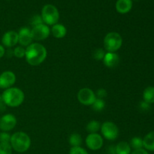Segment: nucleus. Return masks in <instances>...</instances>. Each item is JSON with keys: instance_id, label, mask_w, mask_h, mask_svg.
I'll list each match as a JSON object with an SVG mask.
<instances>
[{"instance_id": "obj_1", "label": "nucleus", "mask_w": 154, "mask_h": 154, "mask_svg": "<svg viewBox=\"0 0 154 154\" xmlns=\"http://www.w3.org/2000/svg\"><path fill=\"white\" fill-rule=\"evenodd\" d=\"M47 55L46 48L39 43H32L26 49V60L30 66H37L42 64Z\"/></svg>"}, {"instance_id": "obj_2", "label": "nucleus", "mask_w": 154, "mask_h": 154, "mask_svg": "<svg viewBox=\"0 0 154 154\" xmlns=\"http://www.w3.org/2000/svg\"><path fill=\"white\" fill-rule=\"evenodd\" d=\"M2 96L6 106L11 108L20 106L25 99L24 93L17 87H11L7 89L3 92Z\"/></svg>"}, {"instance_id": "obj_3", "label": "nucleus", "mask_w": 154, "mask_h": 154, "mask_svg": "<svg viewBox=\"0 0 154 154\" xmlns=\"http://www.w3.org/2000/svg\"><path fill=\"white\" fill-rule=\"evenodd\" d=\"M10 144L12 149L18 153H24L29 149L31 146V139L26 133L17 132L11 137Z\"/></svg>"}, {"instance_id": "obj_4", "label": "nucleus", "mask_w": 154, "mask_h": 154, "mask_svg": "<svg viewBox=\"0 0 154 154\" xmlns=\"http://www.w3.org/2000/svg\"><path fill=\"white\" fill-rule=\"evenodd\" d=\"M42 18L46 25L54 26L58 23L60 13L57 8L51 4L45 5L42 11Z\"/></svg>"}, {"instance_id": "obj_5", "label": "nucleus", "mask_w": 154, "mask_h": 154, "mask_svg": "<svg viewBox=\"0 0 154 154\" xmlns=\"http://www.w3.org/2000/svg\"><path fill=\"white\" fill-rule=\"evenodd\" d=\"M122 44L121 35L115 32L108 33L104 38V47L108 52L115 53L121 48Z\"/></svg>"}, {"instance_id": "obj_6", "label": "nucleus", "mask_w": 154, "mask_h": 154, "mask_svg": "<svg viewBox=\"0 0 154 154\" xmlns=\"http://www.w3.org/2000/svg\"><path fill=\"white\" fill-rule=\"evenodd\" d=\"M101 132L102 135L109 141H114L119 135V129L113 122H105L101 126Z\"/></svg>"}, {"instance_id": "obj_7", "label": "nucleus", "mask_w": 154, "mask_h": 154, "mask_svg": "<svg viewBox=\"0 0 154 154\" xmlns=\"http://www.w3.org/2000/svg\"><path fill=\"white\" fill-rule=\"evenodd\" d=\"M78 99L82 105H92L96 99V96L91 89L83 88L78 92Z\"/></svg>"}, {"instance_id": "obj_8", "label": "nucleus", "mask_w": 154, "mask_h": 154, "mask_svg": "<svg viewBox=\"0 0 154 154\" xmlns=\"http://www.w3.org/2000/svg\"><path fill=\"white\" fill-rule=\"evenodd\" d=\"M31 33L33 40L42 41L48 38L51 34V29L46 24L42 23L33 27L31 30Z\"/></svg>"}, {"instance_id": "obj_9", "label": "nucleus", "mask_w": 154, "mask_h": 154, "mask_svg": "<svg viewBox=\"0 0 154 154\" xmlns=\"http://www.w3.org/2000/svg\"><path fill=\"white\" fill-rule=\"evenodd\" d=\"M86 144L91 150H98L103 146V138L98 133H90L86 138Z\"/></svg>"}, {"instance_id": "obj_10", "label": "nucleus", "mask_w": 154, "mask_h": 154, "mask_svg": "<svg viewBox=\"0 0 154 154\" xmlns=\"http://www.w3.org/2000/svg\"><path fill=\"white\" fill-rule=\"evenodd\" d=\"M16 82V75L11 71H5L0 75V88H11Z\"/></svg>"}, {"instance_id": "obj_11", "label": "nucleus", "mask_w": 154, "mask_h": 154, "mask_svg": "<svg viewBox=\"0 0 154 154\" xmlns=\"http://www.w3.org/2000/svg\"><path fill=\"white\" fill-rule=\"evenodd\" d=\"M17 124V119L13 114H8L0 118V129L3 132L12 130Z\"/></svg>"}, {"instance_id": "obj_12", "label": "nucleus", "mask_w": 154, "mask_h": 154, "mask_svg": "<svg viewBox=\"0 0 154 154\" xmlns=\"http://www.w3.org/2000/svg\"><path fill=\"white\" fill-rule=\"evenodd\" d=\"M18 43L23 47H28L33 41L31 30L27 27H23L18 32Z\"/></svg>"}, {"instance_id": "obj_13", "label": "nucleus", "mask_w": 154, "mask_h": 154, "mask_svg": "<svg viewBox=\"0 0 154 154\" xmlns=\"http://www.w3.org/2000/svg\"><path fill=\"white\" fill-rule=\"evenodd\" d=\"M3 45L7 48H12L18 43V33L17 32L8 31L3 35L2 38Z\"/></svg>"}, {"instance_id": "obj_14", "label": "nucleus", "mask_w": 154, "mask_h": 154, "mask_svg": "<svg viewBox=\"0 0 154 154\" xmlns=\"http://www.w3.org/2000/svg\"><path fill=\"white\" fill-rule=\"evenodd\" d=\"M119 62H120V57L115 53L108 52L105 54L103 59L104 64L108 68L116 67L118 65Z\"/></svg>"}, {"instance_id": "obj_15", "label": "nucleus", "mask_w": 154, "mask_h": 154, "mask_svg": "<svg viewBox=\"0 0 154 154\" xmlns=\"http://www.w3.org/2000/svg\"><path fill=\"white\" fill-rule=\"evenodd\" d=\"M132 8V0H117L116 2V10L118 13L124 14L131 11Z\"/></svg>"}, {"instance_id": "obj_16", "label": "nucleus", "mask_w": 154, "mask_h": 154, "mask_svg": "<svg viewBox=\"0 0 154 154\" xmlns=\"http://www.w3.org/2000/svg\"><path fill=\"white\" fill-rule=\"evenodd\" d=\"M51 33L56 38H63L66 35L67 29H66V26H63V24L57 23L52 26Z\"/></svg>"}, {"instance_id": "obj_17", "label": "nucleus", "mask_w": 154, "mask_h": 154, "mask_svg": "<svg viewBox=\"0 0 154 154\" xmlns=\"http://www.w3.org/2000/svg\"><path fill=\"white\" fill-rule=\"evenodd\" d=\"M143 146L150 151H154V131L149 132L143 138Z\"/></svg>"}, {"instance_id": "obj_18", "label": "nucleus", "mask_w": 154, "mask_h": 154, "mask_svg": "<svg viewBox=\"0 0 154 154\" xmlns=\"http://www.w3.org/2000/svg\"><path fill=\"white\" fill-rule=\"evenodd\" d=\"M116 154H130L131 147L126 141H120L115 147Z\"/></svg>"}, {"instance_id": "obj_19", "label": "nucleus", "mask_w": 154, "mask_h": 154, "mask_svg": "<svg viewBox=\"0 0 154 154\" xmlns=\"http://www.w3.org/2000/svg\"><path fill=\"white\" fill-rule=\"evenodd\" d=\"M144 101L149 104L154 103V87H148L143 92Z\"/></svg>"}, {"instance_id": "obj_20", "label": "nucleus", "mask_w": 154, "mask_h": 154, "mask_svg": "<svg viewBox=\"0 0 154 154\" xmlns=\"http://www.w3.org/2000/svg\"><path fill=\"white\" fill-rule=\"evenodd\" d=\"M69 144L73 147H81L82 144V138L78 133H73L69 137Z\"/></svg>"}, {"instance_id": "obj_21", "label": "nucleus", "mask_w": 154, "mask_h": 154, "mask_svg": "<svg viewBox=\"0 0 154 154\" xmlns=\"http://www.w3.org/2000/svg\"><path fill=\"white\" fill-rule=\"evenodd\" d=\"M101 129V123L99 121H96V120H92L90 121L88 124L87 125V132L89 133H97L98 131H99V129Z\"/></svg>"}, {"instance_id": "obj_22", "label": "nucleus", "mask_w": 154, "mask_h": 154, "mask_svg": "<svg viewBox=\"0 0 154 154\" xmlns=\"http://www.w3.org/2000/svg\"><path fill=\"white\" fill-rule=\"evenodd\" d=\"M129 145L134 150L142 149L144 147V146H143V139L140 137H134L131 139Z\"/></svg>"}, {"instance_id": "obj_23", "label": "nucleus", "mask_w": 154, "mask_h": 154, "mask_svg": "<svg viewBox=\"0 0 154 154\" xmlns=\"http://www.w3.org/2000/svg\"><path fill=\"white\" fill-rule=\"evenodd\" d=\"M92 107H93V109L94 110V111H101L105 108V101H104V99L96 98L95 102H93V104L92 105Z\"/></svg>"}, {"instance_id": "obj_24", "label": "nucleus", "mask_w": 154, "mask_h": 154, "mask_svg": "<svg viewBox=\"0 0 154 154\" xmlns=\"http://www.w3.org/2000/svg\"><path fill=\"white\" fill-rule=\"evenodd\" d=\"M0 154H12L10 143H0Z\"/></svg>"}, {"instance_id": "obj_25", "label": "nucleus", "mask_w": 154, "mask_h": 154, "mask_svg": "<svg viewBox=\"0 0 154 154\" xmlns=\"http://www.w3.org/2000/svg\"><path fill=\"white\" fill-rule=\"evenodd\" d=\"M106 53L105 52L103 49L102 48H97L94 51L93 54V59H95L97 61H99V60H103L104 57H105V55Z\"/></svg>"}, {"instance_id": "obj_26", "label": "nucleus", "mask_w": 154, "mask_h": 154, "mask_svg": "<svg viewBox=\"0 0 154 154\" xmlns=\"http://www.w3.org/2000/svg\"><path fill=\"white\" fill-rule=\"evenodd\" d=\"M26 54V49H24L23 47L18 46L17 48H15L13 51V54L14 57H16L17 58H23V57H25Z\"/></svg>"}, {"instance_id": "obj_27", "label": "nucleus", "mask_w": 154, "mask_h": 154, "mask_svg": "<svg viewBox=\"0 0 154 154\" xmlns=\"http://www.w3.org/2000/svg\"><path fill=\"white\" fill-rule=\"evenodd\" d=\"M30 23H31V25L33 27L35 26L44 23L42 16H40V15H35L34 17H32L31 20H30Z\"/></svg>"}, {"instance_id": "obj_28", "label": "nucleus", "mask_w": 154, "mask_h": 154, "mask_svg": "<svg viewBox=\"0 0 154 154\" xmlns=\"http://www.w3.org/2000/svg\"><path fill=\"white\" fill-rule=\"evenodd\" d=\"M69 154H89L85 149L81 147H73L70 149Z\"/></svg>"}, {"instance_id": "obj_29", "label": "nucleus", "mask_w": 154, "mask_h": 154, "mask_svg": "<svg viewBox=\"0 0 154 154\" xmlns=\"http://www.w3.org/2000/svg\"><path fill=\"white\" fill-rule=\"evenodd\" d=\"M11 135L6 132H0V143H10Z\"/></svg>"}, {"instance_id": "obj_30", "label": "nucleus", "mask_w": 154, "mask_h": 154, "mask_svg": "<svg viewBox=\"0 0 154 154\" xmlns=\"http://www.w3.org/2000/svg\"><path fill=\"white\" fill-rule=\"evenodd\" d=\"M107 94H108V93H107L106 90L103 88H101V89H99V90L96 91V98H98V99H103L104 98L106 97Z\"/></svg>"}, {"instance_id": "obj_31", "label": "nucleus", "mask_w": 154, "mask_h": 154, "mask_svg": "<svg viewBox=\"0 0 154 154\" xmlns=\"http://www.w3.org/2000/svg\"><path fill=\"white\" fill-rule=\"evenodd\" d=\"M139 108L141 111H147L150 109V104L147 103L145 101H141L139 104Z\"/></svg>"}, {"instance_id": "obj_32", "label": "nucleus", "mask_w": 154, "mask_h": 154, "mask_svg": "<svg viewBox=\"0 0 154 154\" xmlns=\"http://www.w3.org/2000/svg\"><path fill=\"white\" fill-rule=\"evenodd\" d=\"M130 154H149L147 150H144V149H138V150H135L132 153Z\"/></svg>"}, {"instance_id": "obj_33", "label": "nucleus", "mask_w": 154, "mask_h": 154, "mask_svg": "<svg viewBox=\"0 0 154 154\" xmlns=\"http://www.w3.org/2000/svg\"><path fill=\"white\" fill-rule=\"evenodd\" d=\"M6 108V105L5 104L4 100L2 99V96L0 95V111H3L5 110Z\"/></svg>"}, {"instance_id": "obj_34", "label": "nucleus", "mask_w": 154, "mask_h": 154, "mask_svg": "<svg viewBox=\"0 0 154 154\" xmlns=\"http://www.w3.org/2000/svg\"><path fill=\"white\" fill-rule=\"evenodd\" d=\"M5 54V50L4 47L2 45H0V58L4 57Z\"/></svg>"}]
</instances>
